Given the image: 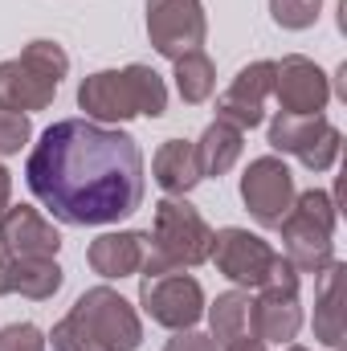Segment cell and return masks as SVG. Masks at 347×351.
<instances>
[{"mask_svg":"<svg viewBox=\"0 0 347 351\" xmlns=\"http://www.w3.org/2000/svg\"><path fill=\"white\" fill-rule=\"evenodd\" d=\"M98 351H139L143 323L139 311L110 286H90L66 315Z\"/></svg>","mask_w":347,"mask_h":351,"instance_id":"6","label":"cell"},{"mask_svg":"<svg viewBox=\"0 0 347 351\" xmlns=\"http://www.w3.org/2000/svg\"><path fill=\"white\" fill-rule=\"evenodd\" d=\"M319 12H323V0H270L274 25H278V29H290V33L311 29V25L319 21Z\"/></svg>","mask_w":347,"mask_h":351,"instance_id":"22","label":"cell"},{"mask_svg":"<svg viewBox=\"0 0 347 351\" xmlns=\"http://www.w3.org/2000/svg\"><path fill=\"white\" fill-rule=\"evenodd\" d=\"M152 180L168 192V196H188L204 176L196 164V147L188 139H168L160 143V152L152 156Z\"/></svg>","mask_w":347,"mask_h":351,"instance_id":"17","label":"cell"},{"mask_svg":"<svg viewBox=\"0 0 347 351\" xmlns=\"http://www.w3.org/2000/svg\"><path fill=\"white\" fill-rule=\"evenodd\" d=\"M286 351H311V348H302V343H286Z\"/></svg>","mask_w":347,"mask_h":351,"instance_id":"30","label":"cell"},{"mask_svg":"<svg viewBox=\"0 0 347 351\" xmlns=\"http://www.w3.org/2000/svg\"><path fill=\"white\" fill-rule=\"evenodd\" d=\"M217 351H270V343H261L254 331H246V335H237V339H229V343H221Z\"/></svg>","mask_w":347,"mask_h":351,"instance_id":"27","label":"cell"},{"mask_svg":"<svg viewBox=\"0 0 347 351\" xmlns=\"http://www.w3.org/2000/svg\"><path fill=\"white\" fill-rule=\"evenodd\" d=\"M294 196H298L294 172L286 168L282 156H258V160H250V168L241 176V200H246V208H250V217L258 225L278 229L282 217L294 208Z\"/></svg>","mask_w":347,"mask_h":351,"instance_id":"10","label":"cell"},{"mask_svg":"<svg viewBox=\"0 0 347 351\" xmlns=\"http://www.w3.org/2000/svg\"><path fill=\"white\" fill-rule=\"evenodd\" d=\"M29 192L62 225H119L143 204V152L139 143L90 119H62L41 131L25 160Z\"/></svg>","mask_w":347,"mask_h":351,"instance_id":"1","label":"cell"},{"mask_svg":"<svg viewBox=\"0 0 347 351\" xmlns=\"http://www.w3.org/2000/svg\"><path fill=\"white\" fill-rule=\"evenodd\" d=\"M62 282H66V274H62L58 258H16V262H8V294L45 302L62 290Z\"/></svg>","mask_w":347,"mask_h":351,"instance_id":"19","label":"cell"},{"mask_svg":"<svg viewBox=\"0 0 347 351\" xmlns=\"http://www.w3.org/2000/svg\"><path fill=\"white\" fill-rule=\"evenodd\" d=\"M270 98H274V62H250L237 70V78L217 98V119L246 135V131L261 127Z\"/></svg>","mask_w":347,"mask_h":351,"instance_id":"13","label":"cell"},{"mask_svg":"<svg viewBox=\"0 0 347 351\" xmlns=\"http://www.w3.org/2000/svg\"><path fill=\"white\" fill-rule=\"evenodd\" d=\"M335 196L311 188L294 196V208L282 217V258L298 274H319L335 262Z\"/></svg>","mask_w":347,"mask_h":351,"instance_id":"5","label":"cell"},{"mask_svg":"<svg viewBox=\"0 0 347 351\" xmlns=\"http://www.w3.org/2000/svg\"><path fill=\"white\" fill-rule=\"evenodd\" d=\"M172 78H176L180 102L200 106V102H208L213 90H217V66H213V58H208L204 49H192V53H184V58L172 62Z\"/></svg>","mask_w":347,"mask_h":351,"instance_id":"20","label":"cell"},{"mask_svg":"<svg viewBox=\"0 0 347 351\" xmlns=\"http://www.w3.org/2000/svg\"><path fill=\"white\" fill-rule=\"evenodd\" d=\"M78 106L86 110L82 119L102 123V127L127 123V119H139V114L160 119L168 110V86L152 66L135 62V66H123V70H98V74L82 78Z\"/></svg>","mask_w":347,"mask_h":351,"instance_id":"2","label":"cell"},{"mask_svg":"<svg viewBox=\"0 0 347 351\" xmlns=\"http://www.w3.org/2000/svg\"><path fill=\"white\" fill-rule=\"evenodd\" d=\"M274 98L282 114H323L331 102V78L323 74L319 62L290 53L274 62Z\"/></svg>","mask_w":347,"mask_h":351,"instance_id":"12","label":"cell"},{"mask_svg":"<svg viewBox=\"0 0 347 351\" xmlns=\"http://www.w3.org/2000/svg\"><path fill=\"white\" fill-rule=\"evenodd\" d=\"M344 262H331L319 269V290H315V339L335 351L344 343Z\"/></svg>","mask_w":347,"mask_h":351,"instance_id":"16","label":"cell"},{"mask_svg":"<svg viewBox=\"0 0 347 351\" xmlns=\"http://www.w3.org/2000/svg\"><path fill=\"white\" fill-rule=\"evenodd\" d=\"M12 204V176H8V168L0 164V213Z\"/></svg>","mask_w":347,"mask_h":351,"instance_id":"28","label":"cell"},{"mask_svg":"<svg viewBox=\"0 0 347 351\" xmlns=\"http://www.w3.org/2000/svg\"><path fill=\"white\" fill-rule=\"evenodd\" d=\"M213 225L200 217L196 204H188L184 196H164L156 204L152 217V233H147V254L139 274H172V269H192L204 265L213 254Z\"/></svg>","mask_w":347,"mask_h":351,"instance_id":"3","label":"cell"},{"mask_svg":"<svg viewBox=\"0 0 347 351\" xmlns=\"http://www.w3.org/2000/svg\"><path fill=\"white\" fill-rule=\"evenodd\" d=\"M204 319H208V335L217 348L246 335L250 331V290L217 294V302H204Z\"/></svg>","mask_w":347,"mask_h":351,"instance_id":"21","label":"cell"},{"mask_svg":"<svg viewBox=\"0 0 347 351\" xmlns=\"http://www.w3.org/2000/svg\"><path fill=\"white\" fill-rule=\"evenodd\" d=\"M58 250H62V233L37 208L8 204L0 213V254L8 262H16V258H58Z\"/></svg>","mask_w":347,"mask_h":351,"instance_id":"14","label":"cell"},{"mask_svg":"<svg viewBox=\"0 0 347 351\" xmlns=\"http://www.w3.org/2000/svg\"><path fill=\"white\" fill-rule=\"evenodd\" d=\"M139 306L156 327L168 331H192L204 319V290L192 274L172 269V274H152L139 282Z\"/></svg>","mask_w":347,"mask_h":351,"instance_id":"8","label":"cell"},{"mask_svg":"<svg viewBox=\"0 0 347 351\" xmlns=\"http://www.w3.org/2000/svg\"><path fill=\"white\" fill-rule=\"evenodd\" d=\"M143 254H147V233H143V229H119V233H102V237L90 241L86 262L98 278L115 282V278L139 274Z\"/></svg>","mask_w":347,"mask_h":351,"instance_id":"15","label":"cell"},{"mask_svg":"<svg viewBox=\"0 0 347 351\" xmlns=\"http://www.w3.org/2000/svg\"><path fill=\"white\" fill-rule=\"evenodd\" d=\"M33 139V123L29 114L16 110H0V156H21V147Z\"/></svg>","mask_w":347,"mask_h":351,"instance_id":"23","label":"cell"},{"mask_svg":"<svg viewBox=\"0 0 347 351\" xmlns=\"http://www.w3.org/2000/svg\"><path fill=\"white\" fill-rule=\"evenodd\" d=\"M0 351H49V339L33 323H8L0 331Z\"/></svg>","mask_w":347,"mask_h":351,"instance_id":"24","label":"cell"},{"mask_svg":"<svg viewBox=\"0 0 347 351\" xmlns=\"http://www.w3.org/2000/svg\"><path fill=\"white\" fill-rule=\"evenodd\" d=\"M164 351H217V343H213V335L192 327V331H176V339H168Z\"/></svg>","mask_w":347,"mask_h":351,"instance_id":"26","label":"cell"},{"mask_svg":"<svg viewBox=\"0 0 347 351\" xmlns=\"http://www.w3.org/2000/svg\"><path fill=\"white\" fill-rule=\"evenodd\" d=\"M192 147H196L200 176L208 180V176H225L237 160H241V152H246V135H241L237 127H229V123L213 119V123L204 127V135H200Z\"/></svg>","mask_w":347,"mask_h":351,"instance_id":"18","label":"cell"},{"mask_svg":"<svg viewBox=\"0 0 347 351\" xmlns=\"http://www.w3.org/2000/svg\"><path fill=\"white\" fill-rule=\"evenodd\" d=\"M0 294H8V258L0 254Z\"/></svg>","mask_w":347,"mask_h":351,"instance_id":"29","label":"cell"},{"mask_svg":"<svg viewBox=\"0 0 347 351\" xmlns=\"http://www.w3.org/2000/svg\"><path fill=\"white\" fill-rule=\"evenodd\" d=\"M270 147L294 156L307 172H331L344 147V131L327 114H282L270 123Z\"/></svg>","mask_w":347,"mask_h":351,"instance_id":"7","label":"cell"},{"mask_svg":"<svg viewBox=\"0 0 347 351\" xmlns=\"http://www.w3.org/2000/svg\"><path fill=\"white\" fill-rule=\"evenodd\" d=\"M66 74H70V53L58 41L49 37L29 41L16 58L0 62V110L29 114L53 106Z\"/></svg>","mask_w":347,"mask_h":351,"instance_id":"4","label":"cell"},{"mask_svg":"<svg viewBox=\"0 0 347 351\" xmlns=\"http://www.w3.org/2000/svg\"><path fill=\"white\" fill-rule=\"evenodd\" d=\"M274 258H278V250H274L265 237L250 233V229L229 225V229H217V233H213V254H208V262H217V269H221L237 290H258L261 282L270 278Z\"/></svg>","mask_w":347,"mask_h":351,"instance_id":"11","label":"cell"},{"mask_svg":"<svg viewBox=\"0 0 347 351\" xmlns=\"http://www.w3.org/2000/svg\"><path fill=\"white\" fill-rule=\"evenodd\" d=\"M49 343H53V351H98L94 343H90L86 335L70 323V319H62L58 327H53V335H49Z\"/></svg>","mask_w":347,"mask_h":351,"instance_id":"25","label":"cell"},{"mask_svg":"<svg viewBox=\"0 0 347 351\" xmlns=\"http://www.w3.org/2000/svg\"><path fill=\"white\" fill-rule=\"evenodd\" d=\"M208 37V16L200 0H147V41L160 58H184Z\"/></svg>","mask_w":347,"mask_h":351,"instance_id":"9","label":"cell"}]
</instances>
